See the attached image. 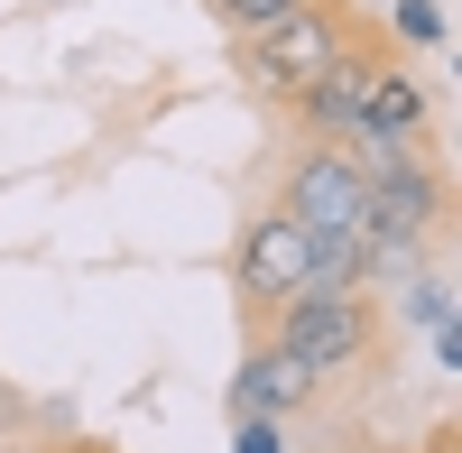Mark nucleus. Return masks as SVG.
<instances>
[{
    "label": "nucleus",
    "mask_w": 462,
    "mask_h": 453,
    "mask_svg": "<svg viewBox=\"0 0 462 453\" xmlns=\"http://www.w3.org/2000/svg\"><path fill=\"white\" fill-rule=\"evenodd\" d=\"M259 324H268V343H278L287 361H305L315 380H333V370H352V361L379 352V306L361 287H296Z\"/></svg>",
    "instance_id": "nucleus-1"
},
{
    "label": "nucleus",
    "mask_w": 462,
    "mask_h": 453,
    "mask_svg": "<svg viewBox=\"0 0 462 453\" xmlns=\"http://www.w3.org/2000/svg\"><path fill=\"white\" fill-rule=\"evenodd\" d=\"M352 37H361V19L342 10V0H296L287 19H268V28L241 37V74H250L268 102H296L342 47H352Z\"/></svg>",
    "instance_id": "nucleus-2"
},
{
    "label": "nucleus",
    "mask_w": 462,
    "mask_h": 453,
    "mask_svg": "<svg viewBox=\"0 0 462 453\" xmlns=\"http://www.w3.org/2000/svg\"><path fill=\"white\" fill-rule=\"evenodd\" d=\"M231 278H241V306H250V315H268L278 296H296L305 278H315V241H305L296 222L268 204L250 232H241V250H231Z\"/></svg>",
    "instance_id": "nucleus-3"
},
{
    "label": "nucleus",
    "mask_w": 462,
    "mask_h": 453,
    "mask_svg": "<svg viewBox=\"0 0 462 453\" xmlns=\"http://www.w3.org/2000/svg\"><path fill=\"white\" fill-rule=\"evenodd\" d=\"M379 65H389V47H379V37L361 28L352 47H342V56L315 74V84L296 93V121H305V130H324V139H333V130L352 139V121H361V93H370V74H379Z\"/></svg>",
    "instance_id": "nucleus-4"
},
{
    "label": "nucleus",
    "mask_w": 462,
    "mask_h": 453,
    "mask_svg": "<svg viewBox=\"0 0 462 453\" xmlns=\"http://www.w3.org/2000/svg\"><path fill=\"white\" fill-rule=\"evenodd\" d=\"M324 380L305 361H287L278 343H259L250 361H241V380H231V417H287V407H305Z\"/></svg>",
    "instance_id": "nucleus-5"
},
{
    "label": "nucleus",
    "mask_w": 462,
    "mask_h": 453,
    "mask_svg": "<svg viewBox=\"0 0 462 453\" xmlns=\"http://www.w3.org/2000/svg\"><path fill=\"white\" fill-rule=\"evenodd\" d=\"M426 130V84L389 56L370 74V93H361V121H352V139H416Z\"/></svg>",
    "instance_id": "nucleus-6"
},
{
    "label": "nucleus",
    "mask_w": 462,
    "mask_h": 453,
    "mask_svg": "<svg viewBox=\"0 0 462 453\" xmlns=\"http://www.w3.org/2000/svg\"><path fill=\"white\" fill-rule=\"evenodd\" d=\"M231 453H287L278 417H231Z\"/></svg>",
    "instance_id": "nucleus-7"
},
{
    "label": "nucleus",
    "mask_w": 462,
    "mask_h": 453,
    "mask_svg": "<svg viewBox=\"0 0 462 453\" xmlns=\"http://www.w3.org/2000/svg\"><path fill=\"white\" fill-rule=\"evenodd\" d=\"M213 10H222L231 28H241V37H250V28H268V19H287L296 0H213Z\"/></svg>",
    "instance_id": "nucleus-8"
},
{
    "label": "nucleus",
    "mask_w": 462,
    "mask_h": 453,
    "mask_svg": "<svg viewBox=\"0 0 462 453\" xmlns=\"http://www.w3.org/2000/svg\"><path fill=\"white\" fill-rule=\"evenodd\" d=\"M444 296H453V287H444V278H426V287L407 296V315H416V324H453V306H444Z\"/></svg>",
    "instance_id": "nucleus-9"
},
{
    "label": "nucleus",
    "mask_w": 462,
    "mask_h": 453,
    "mask_svg": "<svg viewBox=\"0 0 462 453\" xmlns=\"http://www.w3.org/2000/svg\"><path fill=\"white\" fill-rule=\"evenodd\" d=\"M398 28H407V37H416V47H435V37H444V19H435V10H426V0H407V10H398Z\"/></svg>",
    "instance_id": "nucleus-10"
},
{
    "label": "nucleus",
    "mask_w": 462,
    "mask_h": 453,
    "mask_svg": "<svg viewBox=\"0 0 462 453\" xmlns=\"http://www.w3.org/2000/svg\"><path fill=\"white\" fill-rule=\"evenodd\" d=\"M56 453H111V444H56Z\"/></svg>",
    "instance_id": "nucleus-11"
},
{
    "label": "nucleus",
    "mask_w": 462,
    "mask_h": 453,
    "mask_svg": "<svg viewBox=\"0 0 462 453\" xmlns=\"http://www.w3.org/2000/svg\"><path fill=\"white\" fill-rule=\"evenodd\" d=\"M426 453H453V435H435V444H426Z\"/></svg>",
    "instance_id": "nucleus-12"
},
{
    "label": "nucleus",
    "mask_w": 462,
    "mask_h": 453,
    "mask_svg": "<svg viewBox=\"0 0 462 453\" xmlns=\"http://www.w3.org/2000/svg\"><path fill=\"white\" fill-rule=\"evenodd\" d=\"M19 453H56V444H19Z\"/></svg>",
    "instance_id": "nucleus-13"
}]
</instances>
